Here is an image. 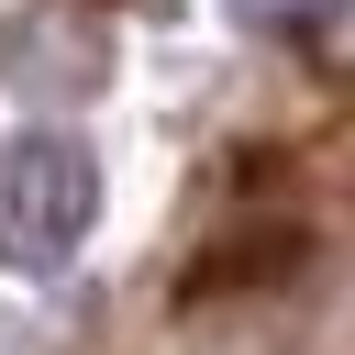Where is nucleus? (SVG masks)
Listing matches in <instances>:
<instances>
[{
    "label": "nucleus",
    "instance_id": "1",
    "mask_svg": "<svg viewBox=\"0 0 355 355\" xmlns=\"http://www.w3.org/2000/svg\"><path fill=\"white\" fill-rule=\"evenodd\" d=\"M100 222V155L78 133H11L0 144V266H67Z\"/></svg>",
    "mask_w": 355,
    "mask_h": 355
}]
</instances>
